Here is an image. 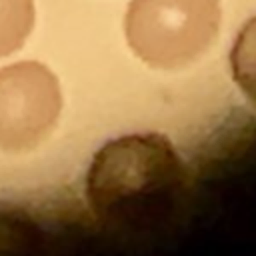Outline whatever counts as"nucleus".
<instances>
[{
    "label": "nucleus",
    "instance_id": "3",
    "mask_svg": "<svg viewBox=\"0 0 256 256\" xmlns=\"http://www.w3.org/2000/svg\"><path fill=\"white\" fill-rule=\"evenodd\" d=\"M60 108V84L40 62L0 68V150L38 146L54 128Z\"/></svg>",
    "mask_w": 256,
    "mask_h": 256
},
{
    "label": "nucleus",
    "instance_id": "5",
    "mask_svg": "<svg viewBox=\"0 0 256 256\" xmlns=\"http://www.w3.org/2000/svg\"><path fill=\"white\" fill-rule=\"evenodd\" d=\"M230 62L236 84L256 104V18H252L240 30L230 54Z\"/></svg>",
    "mask_w": 256,
    "mask_h": 256
},
{
    "label": "nucleus",
    "instance_id": "4",
    "mask_svg": "<svg viewBox=\"0 0 256 256\" xmlns=\"http://www.w3.org/2000/svg\"><path fill=\"white\" fill-rule=\"evenodd\" d=\"M34 26L32 0H0V58L16 52Z\"/></svg>",
    "mask_w": 256,
    "mask_h": 256
},
{
    "label": "nucleus",
    "instance_id": "1",
    "mask_svg": "<svg viewBox=\"0 0 256 256\" xmlns=\"http://www.w3.org/2000/svg\"><path fill=\"white\" fill-rule=\"evenodd\" d=\"M182 164L160 134H134L108 142L88 172V196L110 220H138L172 200L182 184Z\"/></svg>",
    "mask_w": 256,
    "mask_h": 256
},
{
    "label": "nucleus",
    "instance_id": "2",
    "mask_svg": "<svg viewBox=\"0 0 256 256\" xmlns=\"http://www.w3.org/2000/svg\"><path fill=\"white\" fill-rule=\"evenodd\" d=\"M218 0H132L124 30L132 52L154 68H182L214 42Z\"/></svg>",
    "mask_w": 256,
    "mask_h": 256
}]
</instances>
